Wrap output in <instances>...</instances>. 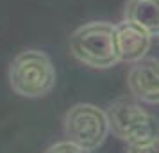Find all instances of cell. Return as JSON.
<instances>
[{"mask_svg": "<svg viewBox=\"0 0 159 153\" xmlns=\"http://www.w3.org/2000/svg\"><path fill=\"white\" fill-rule=\"evenodd\" d=\"M70 52L80 64L95 70H107L120 62L115 25L109 22H89L73 30Z\"/></svg>", "mask_w": 159, "mask_h": 153, "instance_id": "cell-1", "label": "cell"}, {"mask_svg": "<svg viewBox=\"0 0 159 153\" xmlns=\"http://www.w3.org/2000/svg\"><path fill=\"white\" fill-rule=\"evenodd\" d=\"M109 132L129 144H147L157 141V119L136 98L122 96L109 103Z\"/></svg>", "mask_w": 159, "mask_h": 153, "instance_id": "cell-2", "label": "cell"}, {"mask_svg": "<svg viewBox=\"0 0 159 153\" xmlns=\"http://www.w3.org/2000/svg\"><path fill=\"white\" fill-rule=\"evenodd\" d=\"M9 84L23 98H41L56 86V68L41 50H23L9 64Z\"/></svg>", "mask_w": 159, "mask_h": 153, "instance_id": "cell-3", "label": "cell"}, {"mask_svg": "<svg viewBox=\"0 0 159 153\" xmlns=\"http://www.w3.org/2000/svg\"><path fill=\"white\" fill-rule=\"evenodd\" d=\"M66 141L77 144L82 150H98L109 135V123L106 110L93 103H77L65 114Z\"/></svg>", "mask_w": 159, "mask_h": 153, "instance_id": "cell-4", "label": "cell"}, {"mask_svg": "<svg viewBox=\"0 0 159 153\" xmlns=\"http://www.w3.org/2000/svg\"><path fill=\"white\" fill-rule=\"evenodd\" d=\"M127 86L138 102L157 105L159 102V62L157 59L143 57L132 62L127 75Z\"/></svg>", "mask_w": 159, "mask_h": 153, "instance_id": "cell-5", "label": "cell"}, {"mask_svg": "<svg viewBox=\"0 0 159 153\" xmlns=\"http://www.w3.org/2000/svg\"><path fill=\"white\" fill-rule=\"evenodd\" d=\"M115 32L120 61L136 62L139 59L147 57L152 46V39H154V36L147 29L130 20H123L118 25H115Z\"/></svg>", "mask_w": 159, "mask_h": 153, "instance_id": "cell-6", "label": "cell"}, {"mask_svg": "<svg viewBox=\"0 0 159 153\" xmlns=\"http://www.w3.org/2000/svg\"><path fill=\"white\" fill-rule=\"evenodd\" d=\"M125 20L141 25L154 37L159 32V11L157 0H129L125 6Z\"/></svg>", "mask_w": 159, "mask_h": 153, "instance_id": "cell-7", "label": "cell"}, {"mask_svg": "<svg viewBox=\"0 0 159 153\" xmlns=\"http://www.w3.org/2000/svg\"><path fill=\"white\" fill-rule=\"evenodd\" d=\"M45 153H91V151L82 150V148H79L77 144H73L70 141H61V142H56L50 148H47Z\"/></svg>", "mask_w": 159, "mask_h": 153, "instance_id": "cell-8", "label": "cell"}, {"mask_svg": "<svg viewBox=\"0 0 159 153\" xmlns=\"http://www.w3.org/2000/svg\"><path fill=\"white\" fill-rule=\"evenodd\" d=\"M127 153H159L157 141L147 142V144H129L127 146Z\"/></svg>", "mask_w": 159, "mask_h": 153, "instance_id": "cell-9", "label": "cell"}]
</instances>
